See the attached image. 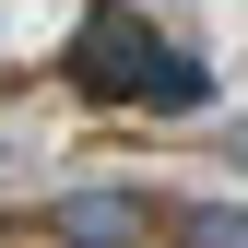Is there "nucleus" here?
I'll use <instances>...</instances> for the list:
<instances>
[{
  "label": "nucleus",
  "mask_w": 248,
  "mask_h": 248,
  "mask_svg": "<svg viewBox=\"0 0 248 248\" xmlns=\"http://www.w3.org/2000/svg\"><path fill=\"white\" fill-rule=\"evenodd\" d=\"M71 83L83 95H142V107H201L213 95V71L189 47H166L130 0H95V12L71 24Z\"/></svg>",
  "instance_id": "nucleus-1"
},
{
  "label": "nucleus",
  "mask_w": 248,
  "mask_h": 248,
  "mask_svg": "<svg viewBox=\"0 0 248 248\" xmlns=\"http://www.w3.org/2000/svg\"><path fill=\"white\" fill-rule=\"evenodd\" d=\"M177 236H189V248H236L248 225H236V201H189V213H177Z\"/></svg>",
  "instance_id": "nucleus-3"
},
{
  "label": "nucleus",
  "mask_w": 248,
  "mask_h": 248,
  "mask_svg": "<svg viewBox=\"0 0 248 248\" xmlns=\"http://www.w3.org/2000/svg\"><path fill=\"white\" fill-rule=\"evenodd\" d=\"M47 236L59 248H142L154 236V201L142 189H71V201H47Z\"/></svg>",
  "instance_id": "nucleus-2"
}]
</instances>
